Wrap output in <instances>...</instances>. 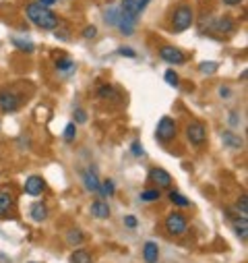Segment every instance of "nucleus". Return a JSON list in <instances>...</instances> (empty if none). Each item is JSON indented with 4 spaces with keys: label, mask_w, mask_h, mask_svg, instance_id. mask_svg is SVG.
Here are the masks:
<instances>
[{
    "label": "nucleus",
    "mask_w": 248,
    "mask_h": 263,
    "mask_svg": "<svg viewBox=\"0 0 248 263\" xmlns=\"http://www.w3.org/2000/svg\"><path fill=\"white\" fill-rule=\"evenodd\" d=\"M62 137H65L67 143H73L75 137H77V124H75V122L67 124V126H65V135H62Z\"/></svg>",
    "instance_id": "obj_21"
},
{
    "label": "nucleus",
    "mask_w": 248,
    "mask_h": 263,
    "mask_svg": "<svg viewBox=\"0 0 248 263\" xmlns=\"http://www.w3.org/2000/svg\"><path fill=\"white\" fill-rule=\"evenodd\" d=\"M213 31L215 33H232L234 31V21L230 17H217L213 21Z\"/></svg>",
    "instance_id": "obj_16"
},
{
    "label": "nucleus",
    "mask_w": 248,
    "mask_h": 263,
    "mask_svg": "<svg viewBox=\"0 0 248 263\" xmlns=\"http://www.w3.org/2000/svg\"><path fill=\"white\" fill-rule=\"evenodd\" d=\"M223 5H228V7H236V5H240L242 0H221Z\"/></svg>",
    "instance_id": "obj_36"
},
{
    "label": "nucleus",
    "mask_w": 248,
    "mask_h": 263,
    "mask_svg": "<svg viewBox=\"0 0 248 263\" xmlns=\"http://www.w3.org/2000/svg\"><path fill=\"white\" fill-rule=\"evenodd\" d=\"M29 216H31L33 222H44V220L48 218V208H46L42 201H37V203H33V205L29 208Z\"/></svg>",
    "instance_id": "obj_17"
},
{
    "label": "nucleus",
    "mask_w": 248,
    "mask_h": 263,
    "mask_svg": "<svg viewBox=\"0 0 248 263\" xmlns=\"http://www.w3.org/2000/svg\"><path fill=\"white\" fill-rule=\"evenodd\" d=\"M159 56L161 60H166L168 64H184L186 62V54L174 46H161L159 48Z\"/></svg>",
    "instance_id": "obj_7"
},
{
    "label": "nucleus",
    "mask_w": 248,
    "mask_h": 263,
    "mask_svg": "<svg viewBox=\"0 0 248 263\" xmlns=\"http://www.w3.org/2000/svg\"><path fill=\"white\" fill-rule=\"evenodd\" d=\"M44 191H46V182H44L42 176H29V178L25 180V193H27V195L37 197V195H42Z\"/></svg>",
    "instance_id": "obj_9"
},
{
    "label": "nucleus",
    "mask_w": 248,
    "mask_h": 263,
    "mask_svg": "<svg viewBox=\"0 0 248 263\" xmlns=\"http://www.w3.org/2000/svg\"><path fill=\"white\" fill-rule=\"evenodd\" d=\"M104 19H106V23H110V25H116V21H118V9H108Z\"/></svg>",
    "instance_id": "obj_28"
},
{
    "label": "nucleus",
    "mask_w": 248,
    "mask_h": 263,
    "mask_svg": "<svg viewBox=\"0 0 248 263\" xmlns=\"http://www.w3.org/2000/svg\"><path fill=\"white\" fill-rule=\"evenodd\" d=\"M143 257H145L147 263H157L159 261V247H157V242L147 240L145 247H143Z\"/></svg>",
    "instance_id": "obj_13"
},
{
    "label": "nucleus",
    "mask_w": 248,
    "mask_h": 263,
    "mask_svg": "<svg viewBox=\"0 0 248 263\" xmlns=\"http://www.w3.org/2000/svg\"><path fill=\"white\" fill-rule=\"evenodd\" d=\"M25 15H27V19H29L35 27H39V29H56V27L60 25V17H58L56 13H52L48 7H42V5H37V3L29 5V7L25 9Z\"/></svg>",
    "instance_id": "obj_1"
},
{
    "label": "nucleus",
    "mask_w": 248,
    "mask_h": 263,
    "mask_svg": "<svg viewBox=\"0 0 248 263\" xmlns=\"http://www.w3.org/2000/svg\"><path fill=\"white\" fill-rule=\"evenodd\" d=\"M118 54H120V56H129V58H135V56H137V52H135L133 48H129V46L118 48Z\"/></svg>",
    "instance_id": "obj_30"
},
{
    "label": "nucleus",
    "mask_w": 248,
    "mask_h": 263,
    "mask_svg": "<svg viewBox=\"0 0 248 263\" xmlns=\"http://www.w3.org/2000/svg\"><path fill=\"white\" fill-rule=\"evenodd\" d=\"M143 154H145L143 145H141L139 141H135V143H133V156H143Z\"/></svg>",
    "instance_id": "obj_33"
},
{
    "label": "nucleus",
    "mask_w": 248,
    "mask_h": 263,
    "mask_svg": "<svg viewBox=\"0 0 248 263\" xmlns=\"http://www.w3.org/2000/svg\"><path fill=\"white\" fill-rule=\"evenodd\" d=\"M166 230L174 236H182V234H186V230H189V222H186V218L180 212H172L166 218Z\"/></svg>",
    "instance_id": "obj_4"
},
{
    "label": "nucleus",
    "mask_w": 248,
    "mask_h": 263,
    "mask_svg": "<svg viewBox=\"0 0 248 263\" xmlns=\"http://www.w3.org/2000/svg\"><path fill=\"white\" fill-rule=\"evenodd\" d=\"M176 130H178V126H176V120H172L170 116H163V118L157 122V128H155V137H157V141H161V143H168V141H172V139L176 137Z\"/></svg>",
    "instance_id": "obj_3"
},
{
    "label": "nucleus",
    "mask_w": 248,
    "mask_h": 263,
    "mask_svg": "<svg viewBox=\"0 0 248 263\" xmlns=\"http://www.w3.org/2000/svg\"><path fill=\"white\" fill-rule=\"evenodd\" d=\"M124 224H127L129 228H137V224H139V222H137V218H135V216H127V218H124Z\"/></svg>",
    "instance_id": "obj_34"
},
{
    "label": "nucleus",
    "mask_w": 248,
    "mask_h": 263,
    "mask_svg": "<svg viewBox=\"0 0 248 263\" xmlns=\"http://www.w3.org/2000/svg\"><path fill=\"white\" fill-rule=\"evenodd\" d=\"M15 205V197L9 189H0V218H5Z\"/></svg>",
    "instance_id": "obj_10"
},
{
    "label": "nucleus",
    "mask_w": 248,
    "mask_h": 263,
    "mask_svg": "<svg viewBox=\"0 0 248 263\" xmlns=\"http://www.w3.org/2000/svg\"><path fill=\"white\" fill-rule=\"evenodd\" d=\"M58 3V0H37V5H42V7H52V5H56Z\"/></svg>",
    "instance_id": "obj_35"
},
{
    "label": "nucleus",
    "mask_w": 248,
    "mask_h": 263,
    "mask_svg": "<svg viewBox=\"0 0 248 263\" xmlns=\"http://www.w3.org/2000/svg\"><path fill=\"white\" fill-rule=\"evenodd\" d=\"M149 178H151L153 182H157V186H161V189H166V186L172 184V176H170V172H166L163 168H153V170L149 172Z\"/></svg>",
    "instance_id": "obj_11"
},
{
    "label": "nucleus",
    "mask_w": 248,
    "mask_h": 263,
    "mask_svg": "<svg viewBox=\"0 0 248 263\" xmlns=\"http://www.w3.org/2000/svg\"><path fill=\"white\" fill-rule=\"evenodd\" d=\"M221 141H223V145L230 147V149H242V147H244V141H242L236 133H232V130H225V133H221Z\"/></svg>",
    "instance_id": "obj_15"
},
{
    "label": "nucleus",
    "mask_w": 248,
    "mask_h": 263,
    "mask_svg": "<svg viewBox=\"0 0 248 263\" xmlns=\"http://www.w3.org/2000/svg\"><path fill=\"white\" fill-rule=\"evenodd\" d=\"M13 44H15L21 52H27V54H31V52L35 50V46H33L29 40H17V37H15V40H13Z\"/></svg>",
    "instance_id": "obj_23"
},
{
    "label": "nucleus",
    "mask_w": 248,
    "mask_h": 263,
    "mask_svg": "<svg viewBox=\"0 0 248 263\" xmlns=\"http://www.w3.org/2000/svg\"><path fill=\"white\" fill-rule=\"evenodd\" d=\"M163 79H166V83H168V85H172V87H178V85H180V77H178L172 69H170V71H166Z\"/></svg>",
    "instance_id": "obj_26"
},
{
    "label": "nucleus",
    "mask_w": 248,
    "mask_h": 263,
    "mask_svg": "<svg viewBox=\"0 0 248 263\" xmlns=\"http://www.w3.org/2000/svg\"><path fill=\"white\" fill-rule=\"evenodd\" d=\"M71 263H93V255L87 249H77L71 253Z\"/></svg>",
    "instance_id": "obj_18"
},
{
    "label": "nucleus",
    "mask_w": 248,
    "mask_h": 263,
    "mask_svg": "<svg viewBox=\"0 0 248 263\" xmlns=\"http://www.w3.org/2000/svg\"><path fill=\"white\" fill-rule=\"evenodd\" d=\"M19 108V96L13 91H0V110L3 112H15Z\"/></svg>",
    "instance_id": "obj_8"
},
{
    "label": "nucleus",
    "mask_w": 248,
    "mask_h": 263,
    "mask_svg": "<svg viewBox=\"0 0 248 263\" xmlns=\"http://www.w3.org/2000/svg\"><path fill=\"white\" fill-rule=\"evenodd\" d=\"M83 232L81 230H71L69 234H67V240H69V245H79V242H83Z\"/></svg>",
    "instance_id": "obj_25"
},
{
    "label": "nucleus",
    "mask_w": 248,
    "mask_h": 263,
    "mask_svg": "<svg viewBox=\"0 0 248 263\" xmlns=\"http://www.w3.org/2000/svg\"><path fill=\"white\" fill-rule=\"evenodd\" d=\"M141 199L147 201V203L157 201V199H159V189H147V191H143V193H141Z\"/></svg>",
    "instance_id": "obj_22"
},
{
    "label": "nucleus",
    "mask_w": 248,
    "mask_h": 263,
    "mask_svg": "<svg viewBox=\"0 0 248 263\" xmlns=\"http://www.w3.org/2000/svg\"><path fill=\"white\" fill-rule=\"evenodd\" d=\"M186 139H189L193 145H203L207 141V126L199 120H193L186 124Z\"/></svg>",
    "instance_id": "obj_5"
},
{
    "label": "nucleus",
    "mask_w": 248,
    "mask_h": 263,
    "mask_svg": "<svg viewBox=\"0 0 248 263\" xmlns=\"http://www.w3.org/2000/svg\"><path fill=\"white\" fill-rule=\"evenodd\" d=\"M149 0H122V7H120V13L129 15L133 19H139V15L147 9Z\"/></svg>",
    "instance_id": "obj_6"
},
{
    "label": "nucleus",
    "mask_w": 248,
    "mask_h": 263,
    "mask_svg": "<svg viewBox=\"0 0 248 263\" xmlns=\"http://www.w3.org/2000/svg\"><path fill=\"white\" fill-rule=\"evenodd\" d=\"M56 69H58L60 73H73V71H75V60H71V58H60V60L56 62Z\"/></svg>",
    "instance_id": "obj_19"
},
{
    "label": "nucleus",
    "mask_w": 248,
    "mask_h": 263,
    "mask_svg": "<svg viewBox=\"0 0 248 263\" xmlns=\"http://www.w3.org/2000/svg\"><path fill=\"white\" fill-rule=\"evenodd\" d=\"M170 201H172L174 205H178V208H189V205H191V201L186 199L184 195H180L178 191H170Z\"/></svg>",
    "instance_id": "obj_20"
},
{
    "label": "nucleus",
    "mask_w": 248,
    "mask_h": 263,
    "mask_svg": "<svg viewBox=\"0 0 248 263\" xmlns=\"http://www.w3.org/2000/svg\"><path fill=\"white\" fill-rule=\"evenodd\" d=\"M193 23H195V11H193V7L180 5V7L174 11V15H172V29H174L176 33H182V31H186V29H191Z\"/></svg>",
    "instance_id": "obj_2"
},
{
    "label": "nucleus",
    "mask_w": 248,
    "mask_h": 263,
    "mask_svg": "<svg viewBox=\"0 0 248 263\" xmlns=\"http://www.w3.org/2000/svg\"><path fill=\"white\" fill-rule=\"evenodd\" d=\"M75 122H77V124H85V122H87V112H85L83 108H77V110H75Z\"/></svg>",
    "instance_id": "obj_29"
},
{
    "label": "nucleus",
    "mask_w": 248,
    "mask_h": 263,
    "mask_svg": "<svg viewBox=\"0 0 248 263\" xmlns=\"http://www.w3.org/2000/svg\"><path fill=\"white\" fill-rule=\"evenodd\" d=\"M83 182H85V189L87 191L99 193V178H97V172L93 168H89V170L83 172Z\"/></svg>",
    "instance_id": "obj_12"
},
{
    "label": "nucleus",
    "mask_w": 248,
    "mask_h": 263,
    "mask_svg": "<svg viewBox=\"0 0 248 263\" xmlns=\"http://www.w3.org/2000/svg\"><path fill=\"white\" fill-rule=\"evenodd\" d=\"M99 191H101L104 195L112 197V195L116 193V186H114V182H112V180H104V182H99Z\"/></svg>",
    "instance_id": "obj_27"
},
{
    "label": "nucleus",
    "mask_w": 248,
    "mask_h": 263,
    "mask_svg": "<svg viewBox=\"0 0 248 263\" xmlns=\"http://www.w3.org/2000/svg\"><path fill=\"white\" fill-rule=\"evenodd\" d=\"M219 96H221V98H228V96H230V89H228V87H221V89H219Z\"/></svg>",
    "instance_id": "obj_37"
},
{
    "label": "nucleus",
    "mask_w": 248,
    "mask_h": 263,
    "mask_svg": "<svg viewBox=\"0 0 248 263\" xmlns=\"http://www.w3.org/2000/svg\"><path fill=\"white\" fill-rule=\"evenodd\" d=\"M217 69H219V64L217 62H211V60L201 64V73L203 75H213V73H217Z\"/></svg>",
    "instance_id": "obj_24"
},
{
    "label": "nucleus",
    "mask_w": 248,
    "mask_h": 263,
    "mask_svg": "<svg viewBox=\"0 0 248 263\" xmlns=\"http://www.w3.org/2000/svg\"><path fill=\"white\" fill-rule=\"evenodd\" d=\"M91 216L97 218V220H106V218H110V205H108L106 201H101V199L93 201V203H91Z\"/></svg>",
    "instance_id": "obj_14"
},
{
    "label": "nucleus",
    "mask_w": 248,
    "mask_h": 263,
    "mask_svg": "<svg viewBox=\"0 0 248 263\" xmlns=\"http://www.w3.org/2000/svg\"><path fill=\"white\" fill-rule=\"evenodd\" d=\"M83 35H85L87 40H93V37L97 35V27H95V25H89V27H85V29H83Z\"/></svg>",
    "instance_id": "obj_31"
},
{
    "label": "nucleus",
    "mask_w": 248,
    "mask_h": 263,
    "mask_svg": "<svg viewBox=\"0 0 248 263\" xmlns=\"http://www.w3.org/2000/svg\"><path fill=\"white\" fill-rule=\"evenodd\" d=\"M236 232H238V236L246 238V220H242V224H236Z\"/></svg>",
    "instance_id": "obj_32"
}]
</instances>
